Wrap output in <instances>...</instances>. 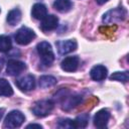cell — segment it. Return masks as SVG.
<instances>
[{
  "label": "cell",
  "mask_w": 129,
  "mask_h": 129,
  "mask_svg": "<svg viewBox=\"0 0 129 129\" xmlns=\"http://www.w3.org/2000/svg\"><path fill=\"white\" fill-rule=\"evenodd\" d=\"M36 49L41 58V63L44 67H50L54 60V53L51 45L47 41H41L36 45Z\"/></svg>",
  "instance_id": "cell-1"
},
{
  "label": "cell",
  "mask_w": 129,
  "mask_h": 129,
  "mask_svg": "<svg viewBox=\"0 0 129 129\" xmlns=\"http://www.w3.org/2000/svg\"><path fill=\"white\" fill-rule=\"evenodd\" d=\"M54 103L51 100H41L34 103L32 106V113L37 117H44L52 111Z\"/></svg>",
  "instance_id": "cell-2"
},
{
  "label": "cell",
  "mask_w": 129,
  "mask_h": 129,
  "mask_svg": "<svg viewBox=\"0 0 129 129\" xmlns=\"http://www.w3.org/2000/svg\"><path fill=\"white\" fill-rule=\"evenodd\" d=\"M25 117L24 115L18 111V110H13L8 115L6 116L4 120V127L6 128H17L20 127L21 124L24 122Z\"/></svg>",
  "instance_id": "cell-3"
},
{
  "label": "cell",
  "mask_w": 129,
  "mask_h": 129,
  "mask_svg": "<svg viewBox=\"0 0 129 129\" xmlns=\"http://www.w3.org/2000/svg\"><path fill=\"white\" fill-rule=\"evenodd\" d=\"M14 37H15V40L18 44L26 45L29 42H31L32 39L35 38V33L32 29H30L26 26H22L16 31Z\"/></svg>",
  "instance_id": "cell-4"
},
{
  "label": "cell",
  "mask_w": 129,
  "mask_h": 129,
  "mask_svg": "<svg viewBox=\"0 0 129 129\" xmlns=\"http://www.w3.org/2000/svg\"><path fill=\"white\" fill-rule=\"evenodd\" d=\"M127 12L124 8H114L106 12L103 16V22L106 24L115 23L117 21H122L126 18Z\"/></svg>",
  "instance_id": "cell-5"
},
{
  "label": "cell",
  "mask_w": 129,
  "mask_h": 129,
  "mask_svg": "<svg viewBox=\"0 0 129 129\" xmlns=\"http://www.w3.org/2000/svg\"><path fill=\"white\" fill-rule=\"evenodd\" d=\"M25 69H26L25 63L20 60L9 59L7 61L6 72H7V75H9V76H17L21 72H23Z\"/></svg>",
  "instance_id": "cell-6"
},
{
  "label": "cell",
  "mask_w": 129,
  "mask_h": 129,
  "mask_svg": "<svg viewBox=\"0 0 129 129\" xmlns=\"http://www.w3.org/2000/svg\"><path fill=\"white\" fill-rule=\"evenodd\" d=\"M15 84L21 91L28 92V91H31V90L34 89V87H35V79H34V77L32 75H27V76L22 77L19 80L15 81Z\"/></svg>",
  "instance_id": "cell-7"
},
{
  "label": "cell",
  "mask_w": 129,
  "mask_h": 129,
  "mask_svg": "<svg viewBox=\"0 0 129 129\" xmlns=\"http://www.w3.org/2000/svg\"><path fill=\"white\" fill-rule=\"evenodd\" d=\"M109 119H110V112L107 109H102L95 114L93 120L94 125L97 128H106Z\"/></svg>",
  "instance_id": "cell-8"
},
{
  "label": "cell",
  "mask_w": 129,
  "mask_h": 129,
  "mask_svg": "<svg viewBox=\"0 0 129 129\" xmlns=\"http://www.w3.org/2000/svg\"><path fill=\"white\" fill-rule=\"evenodd\" d=\"M77 42L74 39H68V40H59L56 42L57 51L59 54H67L77 49Z\"/></svg>",
  "instance_id": "cell-9"
},
{
  "label": "cell",
  "mask_w": 129,
  "mask_h": 129,
  "mask_svg": "<svg viewBox=\"0 0 129 129\" xmlns=\"http://www.w3.org/2000/svg\"><path fill=\"white\" fill-rule=\"evenodd\" d=\"M58 24V18L55 15H46L43 19H41V23H40V28L42 31L46 32V31H50L53 30L57 27Z\"/></svg>",
  "instance_id": "cell-10"
},
{
  "label": "cell",
  "mask_w": 129,
  "mask_h": 129,
  "mask_svg": "<svg viewBox=\"0 0 129 129\" xmlns=\"http://www.w3.org/2000/svg\"><path fill=\"white\" fill-rule=\"evenodd\" d=\"M79 62H80V58L77 55L74 56H68L66 58H63L60 62V68L64 71V72H75L78 67H79Z\"/></svg>",
  "instance_id": "cell-11"
},
{
  "label": "cell",
  "mask_w": 129,
  "mask_h": 129,
  "mask_svg": "<svg viewBox=\"0 0 129 129\" xmlns=\"http://www.w3.org/2000/svg\"><path fill=\"white\" fill-rule=\"evenodd\" d=\"M107 69L104 67V66H101V64H98V66H95L92 68L91 72H90V76L91 78L94 80V81H97V82H101L103 80L106 79L107 77Z\"/></svg>",
  "instance_id": "cell-12"
},
{
  "label": "cell",
  "mask_w": 129,
  "mask_h": 129,
  "mask_svg": "<svg viewBox=\"0 0 129 129\" xmlns=\"http://www.w3.org/2000/svg\"><path fill=\"white\" fill-rule=\"evenodd\" d=\"M31 15L33 18L41 20L47 15V9L42 3H35L31 8Z\"/></svg>",
  "instance_id": "cell-13"
},
{
  "label": "cell",
  "mask_w": 129,
  "mask_h": 129,
  "mask_svg": "<svg viewBox=\"0 0 129 129\" xmlns=\"http://www.w3.org/2000/svg\"><path fill=\"white\" fill-rule=\"evenodd\" d=\"M62 99H63L62 109L66 110V111H69L72 108L76 107L82 101V97L81 96H64Z\"/></svg>",
  "instance_id": "cell-14"
},
{
  "label": "cell",
  "mask_w": 129,
  "mask_h": 129,
  "mask_svg": "<svg viewBox=\"0 0 129 129\" xmlns=\"http://www.w3.org/2000/svg\"><path fill=\"white\" fill-rule=\"evenodd\" d=\"M73 7L71 0H55L53 2V8L59 12H68Z\"/></svg>",
  "instance_id": "cell-15"
},
{
  "label": "cell",
  "mask_w": 129,
  "mask_h": 129,
  "mask_svg": "<svg viewBox=\"0 0 129 129\" xmlns=\"http://www.w3.org/2000/svg\"><path fill=\"white\" fill-rule=\"evenodd\" d=\"M21 19V11L18 8L12 9L7 14V22L10 25H16Z\"/></svg>",
  "instance_id": "cell-16"
},
{
  "label": "cell",
  "mask_w": 129,
  "mask_h": 129,
  "mask_svg": "<svg viewBox=\"0 0 129 129\" xmlns=\"http://www.w3.org/2000/svg\"><path fill=\"white\" fill-rule=\"evenodd\" d=\"M56 79L52 76H41L39 78V81H38V85L40 88L42 89H45V88H49V87H52L56 84Z\"/></svg>",
  "instance_id": "cell-17"
},
{
  "label": "cell",
  "mask_w": 129,
  "mask_h": 129,
  "mask_svg": "<svg viewBox=\"0 0 129 129\" xmlns=\"http://www.w3.org/2000/svg\"><path fill=\"white\" fill-rule=\"evenodd\" d=\"M89 118H90V116L88 113H83V114L79 115L75 120H73L74 128H85L88 125Z\"/></svg>",
  "instance_id": "cell-18"
},
{
  "label": "cell",
  "mask_w": 129,
  "mask_h": 129,
  "mask_svg": "<svg viewBox=\"0 0 129 129\" xmlns=\"http://www.w3.org/2000/svg\"><path fill=\"white\" fill-rule=\"evenodd\" d=\"M13 95V89L11 85L5 79H0V96L9 97Z\"/></svg>",
  "instance_id": "cell-19"
},
{
  "label": "cell",
  "mask_w": 129,
  "mask_h": 129,
  "mask_svg": "<svg viewBox=\"0 0 129 129\" xmlns=\"http://www.w3.org/2000/svg\"><path fill=\"white\" fill-rule=\"evenodd\" d=\"M12 47L11 38L7 35H0V52H7Z\"/></svg>",
  "instance_id": "cell-20"
},
{
  "label": "cell",
  "mask_w": 129,
  "mask_h": 129,
  "mask_svg": "<svg viewBox=\"0 0 129 129\" xmlns=\"http://www.w3.org/2000/svg\"><path fill=\"white\" fill-rule=\"evenodd\" d=\"M129 79L128 73L127 72H115L114 74H112L110 76V80L113 81H118V82H122V83H126Z\"/></svg>",
  "instance_id": "cell-21"
},
{
  "label": "cell",
  "mask_w": 129,
  "mask_h": 129,
  "mask_svg": "<svg viewBox=\"0 0 129 129\" xmlns=\"http://www.w3.org/2000/svg\"><path fill=\"white\" fill-rule=\"evenodd\" d=\"M57 127H59V128H74L73 120H71V119H60L57 123Z\"/></svg>",
  "instance_id": "cell-22"
},
{
  "label": "cell",
  "mask_w": 129,
  "mask_h": 129,
  "mask_svg": "<svg viewBox=\"0 0 129 129\" xmlns=\"http://www.w3.org/2000/svg\"><path fill=\"white\" fill-rule=\"evenodd\" d=\"M117 29V26L114 25V26H105V27H100V31L103 33V34H106L109 36V33L110 35L114 33V31Z\"/></svg>",
  "instance_id": "cell-23"
},
{
  "label": "cell",
  "mask_w": 129,
  "mask_h": 129,
  "mask_svg": "<svg viewBox=\"0 0 129 129\" xmlns=\"http://www.w3.org/2000/svg\"><path fill=\"white\" fill-rule=\"evenodd\" d=\"M31 127H37V128H42V126L40 124H29L26 126V128H31Z\"/></svg>",
  "instance_id": "cell-24"
},
{
  "label": "cell",
  "mask_w": 129,
  "mask_h": 129,
  "mask_svg": "<svg viewBox=\"0 0 129 129\" xmlns=\"http://www.w3.org/2000/svg\"><path fill=\"white\" fill-rule=\"evenodd\" d=\"M108 0H96V2L98 3V4H100V5H102V4H104V3H106Z\"/></svg>",
  "instance_id": "cell-25"
},
{
  "label": "cell",
  "mask_w": 129,
  "mask_h": 129,
  "mask_svg": "<svg viewBox=\"0 0 129 129\" xmlns=\"http://www.w3.org/2000/svg\"><path fill=\"white\" fill-rule=\"evenodd\" d=\"M4 109L3 108H0V120H1V118L3 117V114H4Z\"/></svg>",
  "instance_id": "cell-26"
},
{
  "label": "cell",
  "mask_w": 129,
  "mask_h": 129,
  "mask_svg": "<svg viewBox=\"0 0 129 129\" xmlns=\"http://www.w3.org/2000/svg\"><path fill=\"white\" fill-rule=\"evenodd\" d=\"M3 63H4V59H3V58H0V72H1V70H2Z\"/></svg>",
  "instance_id": "cell-27"
}]
</instances>
